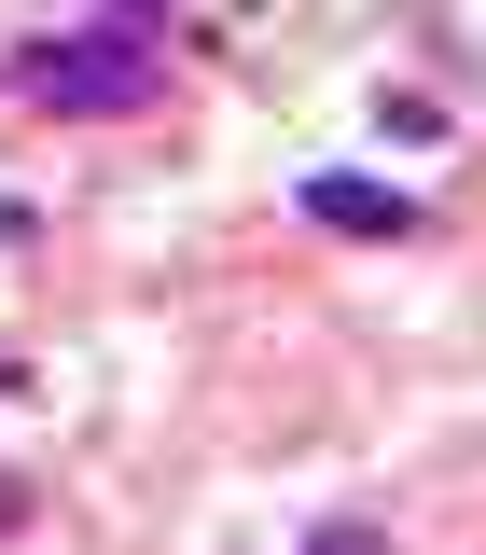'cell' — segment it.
Returning a JSON list of instances; mask_svg holds the SVG:
<instances>
[{
	"mask_svg": "<svg viewBox=\"0 0 486 555\" xmlns=\"http://www.w3.org/2000/svg\"><path fill=\"white\" fill-rule=\"evenodd\" d=\"M0 83H14L28 112H56V126H126V112L167 98V56L112 14V28H42V42H14Z\"/></svg>",
	"mask_w": 486,
	"mask_h": 555,
	"instance_id": "1",
	"label": "cell"
},
{
	"mask_svg": "<svg viewBox=\"0 0 486 555\" xmlns=\"http://www.w3.org/2000/svg\"><path fill=\"white\" fill-rule=\"evenodd\" d=\"M306 222H334V236H417V195H389V181H347V167H320V181H306Z\"/></svg>",
	"mask_w": 486,
	"mask_h": 555,
	"instance_id": "2",
	"label": "cell"
},
{
	"mask_svg": "<svg viewBox=\"0 0 486 555\" xmlns=\"http://www.w3.org/2000/svg\"><path fill=\"white\" fill-rule=\"evenodd\" d=\"M306 555H389V528L375 514H334V528H306Z\"/></svg>",
	"mask_w": 486,
	"mask_h": 555,
	"instance_id": "3",
	"label": "cell"
},
{
	"mask_svg": "<svg viewBox=\"0 0 486 555\" xmlns=\"http://www.w3.org/2000/svg\"><path fill=\"white\" fill-rule=\"evenodd\" d=\"M112 14H126V28H139V14H167V0H112Z\"/></svg>",
	"mask_w": 486,
	"mask_h": 555,
	"instance_id": "4",
	"label": "cell"
}]
</instances>
